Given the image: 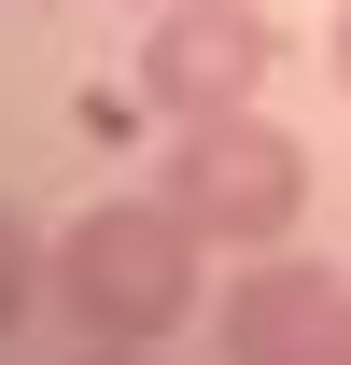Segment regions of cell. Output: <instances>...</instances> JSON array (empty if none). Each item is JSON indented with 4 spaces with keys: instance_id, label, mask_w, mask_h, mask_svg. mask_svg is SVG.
Returning <instances> with one entry per match:
<instances>
[{
    "instance_id": "cell-4",
    "label": "cell",
    "mask_w": 351,
    "mask_h": 365,
    "mask_svg": "<svg viewBox=\"0 0 351 365\" xmlns=\"http://www.w3.org/2000/svg\"><path fill=\"white\" fill-rule=\"evenodd\" d=\"M337 267H309V253H253V267L225 281V365H323L337 337Z\"/></svg>"
},
{
    "instance_id": "cell-2",
    "label": "cell",
    "mask_w": 351,
    "mask_h": 365,
    "mask_svg": "<svg viewBox=\"0 0 351 365\" xmlns=\"http://www.w3.org/2000/svg\"><path fill=\"white\" fill-rule=\"evenodd\" d=\"M155 197H169L211 253H281L295 211H309V155L267 127V113H197V127H169V182H155Z\"/></svg>"
},
{
    "instance_id": "cell-3",
    "label": "cell",
    "mask_w": 351,
    "mask_h": 365,
    "mask_svg": "<svg viewBox=\"0 0 351 365\" xmlns=\"http://www.w3.org/2000/svg\"><path fill=\"white\" fill-rule=\"evenodd\" d=\"M267 71H281V14L267 0H155V29H141V113H253Z\"/></svg>"
},
{
    "instance_id": "cell-6",
    "label": "cell",
    "mask_w": 351,
    "mask_h": 365,
    "mask_svg": "<svg viewBox=\"0 0 351 365\" xmlns=\"http://www.w3.org/2000/svg\"><path fill=\"white\" fill-rule=\"evenodd\" d=\"M323 71H337V98H351V0H337V29H323Z\"/></svg>"
},
{
    "instance_id": "cell-8",
    "label": "cell",
    "mask_w": 351,
    "mask_h": 365,
    "mask_svg": "<svg viewBox=\"0 0 351 365\" xmlns=\"http://www.w3.org/2000/svg\"><path fill=\"white\" fill-rule=\"evenodd\" d=\"M85 365H141V351H98V337H85Z\"/></svg>"
},
{
    "instance_id": "cell-5",
    "label": "cell",
    "mask_w": 351,
    "mask_h": 365,
    "mask_svg": "<svg viewBox=\"0 0 351 365\" xmlns=\"http://www.w3.org/2000/svg\"><path fill=\"white\" fill-rule=\"evenodd\" d=\"M43 267H56V253H43L29 225H14V197H0V337L29 323V295H43Z\"/></svg>"
},
{
    "instance_id": "cell-1",
    "label": "cell",
    "mask_w": 351,
    "mask_h": 365,
    "mask_svg": "<svg viewBox=\"0 0 351 365\" xmlns=\"http://www.w3.org/2000/svg\"><path fill=\"white\" fill-rule=\"evenodd\" d=\"M197 253H211V239L183 225L169 197H98V211L56 225L43 295L85 323L98 351H155V337H183V309H197Z\"/></svg>"
},
{
    "instance_id": "cell-9",
    "label": "cell",
    "mask_w": 351,
    "mask_h": 365,
    "mask_svg": "<svg viewBox=\"0 0 351 365\" xmlns=\"http://www.w3.org/2000/svg\"><path fill=\"white\" fill-rule=\"evenodd\" d=\"M141 14H155V0H141Z\"/></svg>"
},
{
    "instance_id": "cell-7",
    "label": "cell",
    "mask_w": 351,
    "mask_h": 365,
    "mask_svg": "<svg viewBox=\"0 0 351 365\" xmlns=\"http://www.w3.org/2000/svg\"><path fill=\"white\" fill-rule=\"evenodd\" d=\"M323 365H351V309H337V337H323Z\"/></svg>"
}]
</instances>
